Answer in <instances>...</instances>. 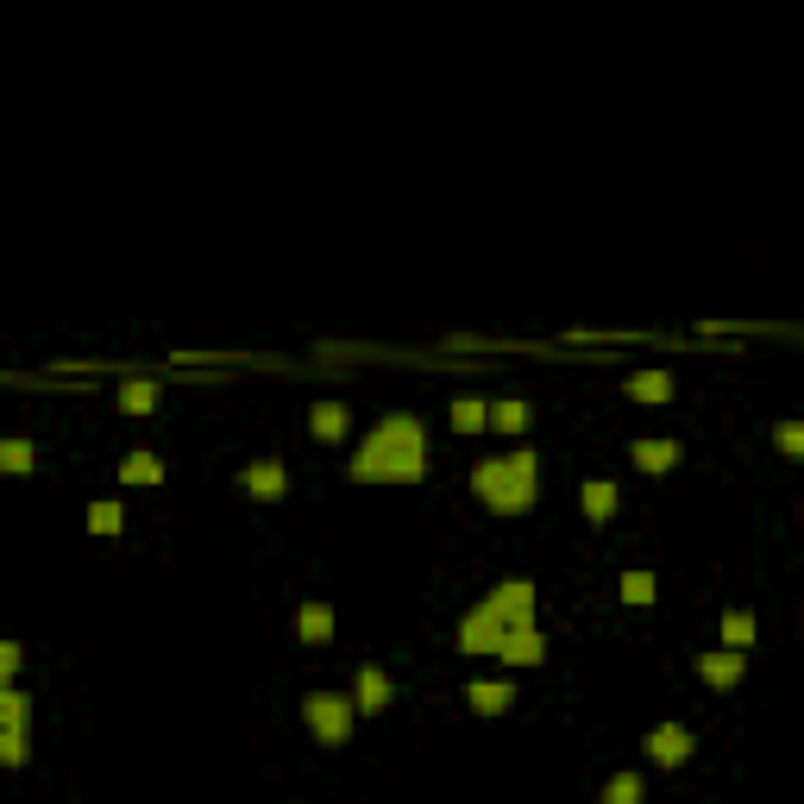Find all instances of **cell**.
Instances as JSON below:
<instances>
[{
	"label": "cell",
	"mask_w": 804,
	"mask_h": 804,
	"mask_svg": "<svg viewBox=\"0 0 804 804\" xmlns=\"http://www.w3.org/2000/svg\"><path fill=\"white\" fill-rule=\"evenodd\" d=\"M628 459H635V472L660 477V472H673V465H678V440H635Z\"/></svg>",
	"instance_id": "12"
},
{
	"label": "cell",
	"mask_w": 804,
	"mask_h": 804,
	"mask_svg": "<svg viewBox=\"0 0 804 804\" xmlns=\"http://www.w3.org/2000/svg\"><path fill=\"white\" fill-rule=\"evenodd\" d=\"M32 723V698L13 691V685H0V729H25Z\"/></svg>",
	"instance_id": "21"
},
{
	"label": "cell",
	"mask_w": 804,
	"mask_h": 804,
	"mask_svg": "<svg viewBox=\"0 0 804 804\" xmlns=\"http://www.w3.org/2000/svg\"><path fill=\"white\" fill-rule=\"evenodd\" d=\"M534 477H541V459L528 447H516V452H503V459H477L472 490L497 516H528L534 509Z\"/></svg>",
	"instance_id": "2"
},
{
	"label": "cell",
	"mask_w": 804,
	"mask_h": 804,
	"mask_svg": "<svg viewBox=\"0 0 804 804\" xmlns=\"http://www.w3.org/2000/svg\"><path fill=\"white\" fill-rule=\"evenodd\" d=\"M308 427H315V440H346V402H315Z\"/></svg>",
	"instance_id": "17"
},
{
	"label": "cell",
	"mask_w": 804,
	"mask_h": 804,
	"mask_svg": "<svg viewBox=\"0 0 804 804\" xmlns=\"http://www.w3.org/2000/svg\"><path fill=\"white\" fill-rule=\"evenodd\" d=\"M120 528H126V509L114 497L88 503V534H120Z\"/></svg>",
	"instance_id": "22"
},
{
	"label": "cell",
	"mask_w": 804,
	"mask_h": 804,
	"mask_svg": "<svg viewBox=\"0 0 804 804\" xmlns=\"http://www.w3.org/2000/svg\"><path fill=\"white\" fill-rule=\"evenodd\" d=\"M578 503H584L591 522H610V516H616V484H610V477H584V484H578Z\"/></svg>",
	"instance_id": "14"
},
{
	"label": "cell",
	"mask_w": 804,
	"mask_h": 804,
	"mask_svg": "<svg viewBox=\"0 0 804 804\" xmlns=\"http://www.w3.org/2000/svg\"><path fill=\"white\" fill-rule=\"evenodd\" d=\"M157 397H164V390H157L151 377H126V383H120V409H126V415H151Z\"/></svg>",
	"instance_id": "16"
},
{
	"label": "cell",
	"mask_w": 804,
	"mask_h": 804,
	"mask_svg": "<svg viewBox=\"0 0 804 804\" xmlns=\"http://www.w3.org/2000/svg\"><path fill=\"white\" fill-rule=\"evenodd\" d=\"M742 673H748V653H735V648L698 653V678H704V685H717V691H729Z\"/></svg>",
	"instance_id": "8"
},
{
	"label": "cell",
	"mask_w": 804,
	"mask_h": 804,
	"mask_svg": "<svg viewBox=\"0 0 804 804\" xmlns=\"http://www.w3.org/2000/svg\"><path fill=\"white\" fill-rule=\"evenodd\" d=\"M32 465H38V447H32V440H20V434H13V440H0V472L25 477Z\"/></svg>",
	"instance_id": "19"
},
{
	"label": "cell",
	"mask_w": 804,
	"mask_h": 804,
	"mask_svg": "<svg viewBox=\"0 0 804 804\" xmlns=\"http://www.w3.org/2000/svg\"><path fill=\"white\" fill-rule=\"evenodd\" d=\"M653 591H660V584H653V572H623V603H635V610H641V603H653Z\"/></svg>",
	"instance_id": "27"
},
{
	"label": "cell",
	"mask_w": 804,
	"mask_h": 804,
	"mask_svg": "<svg viewBox=\"0 0 804 804\" xmlns=\"http://www.w3.org/2000/svg\"><path fill=\"white\" fill-rule=\"evenodd\" d=\"M723 648H735V653L754 648V616H748V610H729V616H723Z\"/></svg>",
	"instance_id": "23"
},
{
	"label": "cell",
	"mask_w": 804,
	"mask_h": 804,
	"mask_svg": "<svg viewBox=\"0 0 804 804\" xmlns=\"http://www.w3.org/2000/svg\"><path fill=\"white\" fill-rule=\"evenodd\" d=\"M484 422H490V402H477V397H459V402H452V427H459V434H477Z\"/></svg>",
	"instance_id": "24"
},
{
	"label": "cell",
	"mask_w": 804,
	"mask_h": 804,
	"mask_svg": "<svg viewBox=\"0 0 804 804\" xmlns=\"http://www.w3.org/2000/svg\"><path fill=\"white\" fill-rule=\"evenodd\" d=\"M239 484H246L251 497H283L289 472H283V459H251L246 472H239Z\"/></svg>",
	"instance_id": "11"
},
{
	"label": "cell",
	"mask_w": 804,
	"mask_h": 804,
	"mask_svg": "<svg viewBox=\"0 0 804 804\" xmlns=\"http://www.w3.org/2000/svg\"><path fill=\"white\" fill-rule=\"evenodd\" d=\"M541 628H509V635H503L497 641V660L503 666H534V660H541Z\"/></svg>",
	"instance_id": "10"
},
{
	"label": "cell",
	"mask_w": 804,
	"mask_h": 804,
	"mask_svg": "<svg viewBox=\"0 0 804 804\" xmlns=\"http://www.w3.org/2000/svg\"><path fill=\"white\" fill-rule=\"evenodd\" d=\"M20 641H0V685H13V673H20Z\"/></svg>",
	"instance_id": "29"
},
{
	"label": "cell",
	"mask_w": 804,
	"mask_h": 804,
	"mask_svg": "<svg viewBox=\"0 0 804 804\" xmlns=\"http://www.w3.org/2000/svg\"><path fill=\"white\" fill-rule=\"evenodd\" d=\"M503 635H509V628H503L497 616H490V610L477 603L472 616L459 623V648H465V653H497V641H503Z\"/></svg>",
	"instance_id": "7"
},
{
	"label": "cell",
	"mask_w": 804,
	"mask_h": 804,
	"mask_svg": "<svg viewBox=\"0 0 804 804\" xmlns=\"http://www.w3.org/2000/svg\"><path fill=\"white\" fill-rule=\"evenodd\" d=\"M648 754H653V767H685V760H691V729L685 723L648 729Z\"/></svg>",
	"instance_id": "6"
},
{
	"label": "cell",
	"mask_w": 804,
	"mask_h": 804,
	"mask_svg": "<svg viewBox=\"0 0 804 804\" xmlns=\"http://www.w3.org/2000/svg\"><path fill=\"white\" fill-rule=\"evenodd\" d=\"M302 717H308V729H315L321 742H346L358 710H352L346 691H308V698H302Z\"/></svg>",
	"instance_id": "3"
},
{
	"label": "cell",
	"mask_w": 804,
	"mask_h": 804,
	"mask_svg": "<svg viewBox=\"0 0 804 804\" xmlns=\"http://www.w3.org/2000/svg\"><path fill=\"white\" fill-rule=\"evenodd\" d=\"M484 427H497V434H522V427H528V402H516V397L490 402V422H484Z\"/></svg>",
	"instance_id": "20"
},
{
	"label": "cell",
	"mask_w": 804,
	"mask_h": 804,
	"mask_svg": "<svg viewBox=\"0 0 804 804\" xmlns=\"http://www.w3.org/2000/svg\"><path fill=\"white\" fill-rule=\"evenodd\" d=\"M465 704H472L477 717H503V710L516 704V691H509V678H472V685H465Z\"/></svg>",
	"instance_id": "9"
},
{
	"label": "cell",
	"mask_w": 804,
	"mask_h": 804,
	"mask_svg": "<svg viewBox=\"0 0 804 804\" xmlns=\"http://www.w3.org/2000/svg\"><path fill=\"white\" fill-rule=\"evenodd\" d=\"M296 635H302V641H327V635H333V610H327V603H302V610H296Z\"/></svg>",
	"instance_id": "18"
},
{
	"label": "cell",
	"mask_w": 804,
	"mask_h": 804,
	"mask_svg": "<svg viewBox=\"0 0 804 804\" xmlns=\"http://www.w3.org/2000/svg\"><path fill=\"white\" fill-rule=\"evenodd\" d=\"M390 704H397V678L383 673V666H358L352 710H358V717H377V710H390Z\"/></svg>",
	"instance_id": "5"
},
{
	"label": "cell",
	"mask_w": 804,
	"mask_h": 804,
	"mask_svg": "<svg viewBox=\"0 0 804 804\" xmlns=\"http://www.w3.org/2000/svg\"><path fill=\"white\" fill-rule=\"evenodd\" d=\"M120 484H164V459H157V452H126L120 459Z\"/></svg>",
	"instance_id": "15"
},
{
	"label": "cell",
	"mask_w": 804,
	"mask_h": 804,
	"mask_svg": "<svg viewBox=\"0 0 804 804\" xmlns=\"http://www.w3.org/2000/svg\"><path fill=\"white\" fill-rule=\"evenodd\" d=\"M484 610H490L503 628H534V584H528V578H509V584H497V591L484 598Z\"/></svg>",
	"instance_id": "4"
},
{
	"label": "cell",
	"mask_w": 804,
	"mask_h": 804,
	"mask_svg": "<svg viewBox=\"0 0 804 804\" xmlns=\"http://www.w3.org/2000/svg\"><path fill=\"white\" fill-rule=\"evenodd\" d=\"M623 390L635 402H648V409H666V402H673V371H635Z\"/></svg>",
	"instance_id": "13"
},
{
	"label": "cell",
	"mask_w": 804,
	"mask_h": 804,
	"mask_svg": "<svg viewBox=\"0 0 804 804\" xmlns=\"http://www.w3.org/2000/svg\"><path fill=\"white\" fill-rule=\"evenodd\" d=\"M773 440H779V452H785V459H804V427L799 422H779Z\"/></svg>",
	"instance_id": "28"
},
{
	"label": "cell",
	"mask_w": 804,
	"mask_h": 804,
	"mask_svg": "<svg viewBox=\"0 0 804 804\" xmlns=\"http://www.w3.org/2000/svg\"><path fill=\"white\" fill-rule=\"evenodd\" d=\"M32 748H25V729H0V767H25Z\"/></svg>",
	"instance_id": "26"
},
{
	"label": "cell",
	"mask_w": 804,
	"mask_h": 804,
	"mask_svg": "<svg viewBox=\"0 0 804 804\" xmlns=\"http://www.w3.org/2000/svg\"><path fill=\"white\" fill-rule=\"evenodd\" d=\"M641 792H648V779L641 773H616L610 785H603V804H641Z\"/></svg>",
	"instance_id": "25"
},
{
	"label": "cell",
	"mask_w": 804,
	"mask_h": 804,
	"mask_svg": "<svg viewBox=\"0 0 804 804\" xmlns=\"http://www.w3.org/2000/svg\"><path fill=\"white\" fill-rule=\"evenodd\" d=\"M358 484H415L427 472V427L422 415H383V422L358 440L346 465Z\"/></svg>",
	"instance_id": "1"
}]
</instances>
